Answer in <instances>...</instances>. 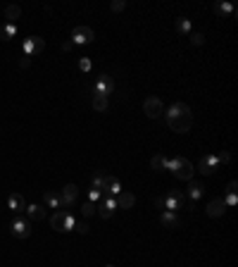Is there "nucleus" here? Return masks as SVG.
<instances>
[{
	"instance_id": "f257e3e1",
	"label": "nucleus",
	"mask_w": 238,
	"mask_h": 267,
	"mask_svg": "<svg viewBox=\"0 0 238 267\" xmlns=\"http://www.w3.org/2000/svg\"><path fill=\"white\" fill-rule=\"evenodd\" d=\"M162 117L167 119V126L172 131H177V134H186L193 126V112H191V108L186 103H174Z\"/></svg>"
},
{
	"instance_id": "f03ea898",
	"label": "nucleus",
	"mask_w": 238,
	"mask_h": 267,
	"mask_svg": "<svg viewBox=\"0 0 238 267\" xmlns=\"http://www.w3.org/2000/svg\"><path fill=\"white\" fill-rule=\"evenodd\" d=\"M50 227H53L55 232H72V229L76 227V217H74L72 212H67V210H58V212H53V217H50Z\"/></svg>"
},
{
	"instance_id": "7ed1b4c3",
	"label": "nucleus",
	"mask_w": 238,
	"mask_h": 267,
	"mask_svg": "<svg viewBox=\"0 0 238 267\" xmlns=\"http://www.w3.org/2000/svg\"><path fill=\"white\" fill-rule=\"evenodd\" d=\"M10 232H12L15 238H29L31 232H33V224H31V220H27V217L15 215V220L10 222Z\"/></svg>"
},
{
	"instance_id": "20e7f679",
	"label": "nucleus",
	"mask_w": 238,
	"mask_h": 267,
	"mask_svg": "<svg viewBox=\"0 0 238 267\" xmlns=\"http://www.w3.org/2000/svg\"><path fill=\"white\" fill-rule=\"evenodd\" d=\"M172 174L181 181H191L193 174H195V167L183 157V155H177V160H174V170H172Z\"/></svg>"
},
{
	"instance_id": "39448f33",
	"label": "nucleus",
	"mask_w": 238,
	"mask_h": 267,
	"mask_svg": "<svg viewBox=\"0 0 238 267\" xmlns=\"http://www.w3.org/2000/svg\"><path fill=\"white\" fill-rule=\"evenodd\" d=\"M186 196L181 193V191H169L164 198H162V210H169V212H178V210H183L186 205Z\"/></svg>"
},
{
	"instance_id": "423d86ee",
	"label": "nucleus",
	"mask_w": 238,
	"mask_h": 267,
	"mask_svg": "<svg viewBox=\"0 0 238 267\" xmlns=\"http://www.w3.org/2000/svg\"><path fill=\"white\" fill-rule=\"evenodd\" d=\"M112 91H115V79H112L110 74H100V77L95 79V84L90 86V93H100V95H105V98H110Z\"/></svg>"
},
{
	"instance_id": "0eeeda50",
	"label": "nucleus",
	"mask_w": 238,
	"mask_h": 267,
	"mask_svg": "<svg viewBox=\"0 0 238 267\" xmlns=\"http://www.w3.org/2000/svg\"><path fill=\"white\" fill-rule=\"evenodd\" d=\"M143 112H146L150 119H160L164 115V103H162L157 95H148L146 103H143Z\"/></svg>"
},
{
	"instance_id": "6e6552de",
	"label": "nucleus",
	"mask_w": 238,
	"mask_h": 267,
	"mask_svg": "<svg viewBox=\"0 0 238 267\" xmlns=\"http://www.w3.org/2000/svg\"><path fill=\"white\" fill-rule=\"evenodd\" d=\"M22 50H24V55H41L43 50H45V41L41 38V36H29V38H24V43H22Z\"/></svg>"
},
{
	"instance_id": "1a4fd4ad",
	"label": "nucleus",
	"mask_w": 238,
	"mask_h": 267,
	"mask_svg": "<svg viewBox=\"0 0 238 267\" xmlns=\"http://www.w3.org/2000/svg\"><path fill=\"white\" fill-rule=\"evenodd\" d=\"M219 165H222V162H219L217 155H205V157L200 160V165H198V172L205 174V177H212V174L219 170Z\"/></svg>"
},
{
	"instance_id": "9d476101",
	"label": "nucleus",
	"mask_w": 238,
	"mask_h": 267,
	"mask_svg": "<svg viewBox=\"0 0 238 267\" xmlns=\"http://www.w3.org/2000/svg\"><path fill=\"white\" fill-rule=\"evenodd\" d=\"M60 198H62V210L69 208V205H74L76 198H79V186H76V184H64Z\"/></svg>"
},
{
	"instance_id": "9b49d317",
	"label": "nucleus",
	"mask_w": 238,
	"mask_h": 267,
	"mask_svg": "<svg viewBox=\"0 0 238 267\" xmlns=\"http://www.w3.org/2000/svg\"><path fill=\"white\" fill-rule=\"evenodd\" d=\"M95 38V33L90 27H76V29L72 31V43H76V46H84V43H90Z\"/></svg>"
},
{
	"instance_id": "f8f14e48",
	"label": "nucleus",
	"mask_w": 238,
	"mask_h": 267,
	"mask_svg": "<svg viewBox=\"0 0 238 267\" xmlns=\"http://www.w3.org/2000/svg\"><path fill=\"white\" fill-rule=\"evenodd\" d=\"M115 210H117V198H112V196H107V198H103L100 201V205H95V212L100 215V217H112L115 215Z\"/></svg>"
},
{
	"instance_id": "ddd939ff",
	"label": "nucleus",
	"mask_w": 238,
	"mask_h": 267,
	"mask_svg": "<svg viewBox=\"0 0 238 267\" xmlns=\"http://www.w3.org/2000/svg\"><path fill=\"white\" fill-rule=\"evenodd\" d=\"M24 208H27V201H24L22 193H12V196L7 198V210H12L15 215H22Z\"/></svg>"
},
{
	"instance_id": "4468645a",
	"label": "nucleus",
	"mask_w": 238,
	"mask_h": 267,
	"mask_svg": "<svg viewBox=\"0 0 238 267\" xmlns=\"http://www.w3.org/2000/svg\"><path fill=\"white\" fill-rule=\"evenodd\" d=\"M208 215L209 217H222L224 212H226V205H224V198H212L208 203Z\"/></svg>"
},
{
	"instance_id": "2eb2a0df",
	"label": "nucleus",
	"mask_w": 238,
	"mask_h": 267,
	"mask_svg": "<svg viewBox=\"0 0 238 267\" xmlns=\"http://www.w3.org/2000/svg\"><path fill=\"white\" fill-rule=\"evenodd\" d=\"M24 212L29 215L27 220H31V222H41V220H45V208H43V205H38V203H31V205H27V208H24Z\"/></svg>"
},
{
	"instance_id": "dca6fc26",
	"label": "nucleus",
	"mask_w": 238,
	"mask_h": 267,
	"mask_svg": "<svg viewBox=\"0 0 238 267\" xmlns=\"http://www.w3.org/2000/svg\"><path fill=\"white\" fill-rule=\"evenodd\" d=\"M136 205V196L131 193V191H121L117 196V208H121V210H131Z\"/></svg>"
},
{
	"instance_id": "f3484780",
	"label": "nucleus",
	"mask_w": 238,
	"mask_h": 267,
	"mask_svg": "<svg viewBox=\"0 0 238 267\" xmlns=\"http://www.w3.org/2000/svg\"><path fill=\"white\" fill-rule=\"evenodd\" d=\"M107 179H110V174H107V172H103V170H98V172L93 174V179H90V188H98V191H103V193H105V186H107Z\"/></svg>"
},
{
	"instance_id": "a211bd4d",
	"label": "nucleus",
	"mask_w": 238,
	"mask_h": 267,
	"mask_svg": "<svg viewBox=\"0 0 238 267\" xmlns=\"http://www.w3.org/2000/svg\"><path fill=\"white\" fill-rule=\"evenodd\" d=\"M160 222L167 227V229H174V227H178V212H169V210H162V215H160Z\"/></svg>"
},
{
	"instance_id": "6ab92c4d",
	"label": "nucleus",
	"mask_w": 238,
	"mask_h": 267,
	"mask_svg": "<svg viewBox=\"0 0 238 267\" xmlns=\"http://www.w3.org/2000/svg\"><path fill=\"white\" fill-rule=\"evenodd\" d=\"M203 191H205V186H203V184H198V181H191V184H188V191H186L183 196H186L188 201H193V203H195V201L203 196Z\"/></svg>"
},
{
	"instance_id": "aec40b11",
	"label": "nucleus",
	"mask_w": 238,
	"mask_h": 267,
	"mask_svg": "<svg viewBox=\"0 0 238 267\" xmlns=\"http://www.w3.org/2000/svg\"><path fill=\"white\" fill-rule=\"evenodd\" d=\"M43 203L53 210H62V198H60V193H55V191H45L43 193Z\"/></svg>"
},
{
	"instance_id": "412c9836",
	"label": "nucleus",
	"mask_w": 238,
	"mask_h": 267,
	"mask_svg": "<svg viewBox=\"0 0 238 267\" xmlns=\"http://www.w3.org/2000/svg\"><path fill=\"white\" fill-rule=\"evenodd\" d=\"M90 105H93V110L105 112L107 105H110V98H105V95H100V93H93V95H90Z\"/></svg>"
},
{
	"instance_id": "4be33fe9",
	"label": "nucleus",
	"mask_w": 238,
	"mask_h": 267,
	"mask_svg": "<svg viewBox=\"0 0 238 267\" xmlns=\"http://www.w3.org/2000/svg\"><path fill=\"white\" fill-rule=\"evenodd\" d=\"M121 191H124V188H121V181H119L117 177H112V174H110V179H107V186H105V193H107V196H112V198H117Z\"/></svg>"
},
{
	"instance_id": "5701e85b",
	"label": "nucleus",
	"mask_w": 238,
	"mask_h": 267,
	"mask_svg": "<svg viewBox=\"0 0 238 267\" xmlns=\"http://www.w3.org/2000/svg\"><path fill=\"white\" fill-rule=\"evenodd\" d=\"M19 17H22V7H19V5H7V7H5V19H7V24H17Z\"/></svg>"
},
{
	"instance_id": "b1692460",
	"label": "nucleus",
	"mask_w": 238,
	"mask_h": 267,
	"mask_svg": "<svg viewBox=\"0 0 238 267\" xmlns=\"http://www.w3.org/2000/svg\"><path fill=\"white\" fill-rule=\"evenodd\" d=\"M214 12H217L219 17H231V15H234V5L226 2V0H219V2H214Z\"/></svg>"
},
{
	"instance_id": "393cba45",
	"label": "nucleus",
	"mask_w": 238,
	"mask_h": 267,
	"mask_svg": "<svg viewBox=\"0 0 238 267\" xmlns=\"http://www.w3.org/2000/svg\"><path fill=\"white\" fill-rule=\"evenodd\" d=\"M174 27H177V33H181V36H188V33L193 31V27H191V19H186V17H178Z\"/></svg>"
},
{
	"instance_id": "a878e982",
	"label": "nucleus",
	"mask_w": 238,
	"mask_h": 267,
	"mask_svg": "<svg viewBox=\"0 0 238 267\" xmlns=\"http://www.w3.org/2000/svg\"><path fill=\"white\" fill-rule=\"evenodd\" d=\"M0 36H2V41H12L17 36V24H5L0 29Z\"/></svg>"
},
{
	"instance_id": "bb28decb",
	"label": "nucleus",
	"mask_w": 238,
	"mask_h": 267,
	"mask_svg": "<svg viewBox=\"0 0 238 267\" xmlns=\"http://www.w3.org/2000/svg\"><path fill=\"white\" fill-rule=\"evenodd\" d=\"M150 167H152L155 172H164V155H155V157L150 160Z\"/></svg>"
},
{
	"instance_id": "cd10ccee",
	"label": "nucleus",
	"mask_w": 238,
	"mask_h": 267,
	"mask_svg": "<svg viewBox=\"0 0 238 267\" xmlns=\"http://www.w3.org/2000/svg\"><path fill=\"white\" fill-rule=\"evenodd\" d=\"M188 38H191V43H193V46H203V43H205V36H203V33H198V31H191V33H188Z\"/></svg>"
},
{
	"instance_id": "c85d7f7f",
	"label": "nucleus",
	"mask_w": 238,
	"mask_h": 267,
	"mask_svg": "<svg viewBox=\"0 0 238 267\" xmlns=\"http://www.w3.org/2000/svg\"><path fill=\"white\" fill-rule=\"evenodd\" d=\"M238 203V193H226V198H224V205L226 208H234Z\"/></svg>"
},
{
	"instance_id": "c756f323",
	"label": "nucleus",
	"mask_w": 238,
	"mask_h": 267,
	"mask_svg": "<svg viewBox=\"0 0 238 267\" xmlns=\"http://www.w3.org/2000/svg\"><path fill=\"white\" fill-rule=\"evenodd\" d=\"M81 215H84V217H90V215H95V203H86V205H84V208H81Z\"/></svg>"
},
{
	"instance_id": "7c9ffc66",
	"label": "nucleus",
	"mask_w": 238,
	"mask_h": 267,
	"mask_svg": "<svg viewBox=\"0 0 238 267\" xmlns=\"http://www.w3.org/2000/svg\"><path fill=\"white\" fill-rule=\"evenodd\" d=\"M79 69H81V72H90V69H93V62H90L89 58H81L79 60Z\"/></svg>"
},
{
	"instance_id": "2f4dec72",
	"label": "nucleus",
	"mask_w": 238,
	"mask_h": 267,
	"mask_svg": "<svg viewBox=\"0 0 238 267\" xmlns=\"http://www.w3.org/2000/svg\"><path fill=\"white\" fill-rule=\"evenodd\" d=\"M100 198H103V191H98V188H90V191H89V201H90V203H98Z\"/></svg>"
},
{
	"instance_id": "473e14b6",
	"label": "nucleus",
	"mask_w": 238,
	"mask_h": 267,
	"mask_svg": "<svg viewBox=\"0 0 238 267\" xmlns=\"http://www.w3.org/2000/svg\"><path fill=\"white\" fill-rule=\"evenodd\" d=\"M74 229H76L79 234H89V232H90V229H89V224H86L84 220H76V227H74Z\"/></svg>"
},
{
	"instance_id": "72a5a7b5",
	"label": "nucleus",
	"mask_w": 238,
	"mask_h": 267,
	"mask_svg": "<svg viewBox=\"0 0 238 267\" xmlns=\"http://www.w3.org/2000/svg\"><path fill=\"white\" fill-rule=\"evenodd\" d=\"M124 7H126V2H124V0H115V2H110V10H112V12H121Z\"/></svg>"
},
{
	"instance_id": "f704fd0d",
	"label": "nucleus",
	"mask_w": 238,
	"mask_h": 267,
	"mask_svg": "<svg viewBox=\"0 0 238 267\" xmlns=\"http://www.w3.org/2000/svg\"><path fill=\"white\" fill-rule=\"evenodd\" d=\"M217 157H219V162H224V165H226V162H231V153H226V150H224V153H219Z\"/></svg>"
},
{
	"instance_id": "c9c22d12",
	"label": "nucleus",
	"mask_w": 238,
	"mask_h": 267,
	"mask_svg": "<svg viewBox=\"0 0 238 267\" xmlns=\"http://www.w3.org/2000/svg\"><path fill=\"white\" fill-rule=\"evenodd\" d=\"M29 64H31V58H29V55H22V60H19V67H22V69H27Z\"/></svg>"
},
{
	"instance_id": "e433bc0d",
	"label": "nucleus",
	"mask_w": 238,
	"mask_h": 267,
	"mask_svg": "<svg viewBox=\"0 0 238 267\" xmlns=\"http://www.w3.org/2000/svg\"><path fill=\"white\" fill-rule=\"evenodd\" d=\"M236 188H238L236 181H229V186H226V193H236Z\"/></svg>"
},
{
	"instance_id": "4c0bfd02",
	"label": "nucleus",
	"mask_w": 238,
	"mask_h": 267,
	"mask_svg": "<svg viewBox=\"0 0 238 267\" xmlns=\"http://www.w3.org/2000/svg\"><path fill=\"white\" fill-rule=\"evenodd\" d=\"M72 46H74L72 41H64V43H62V50H72Z\"/></svg>"
}]
</instances>
